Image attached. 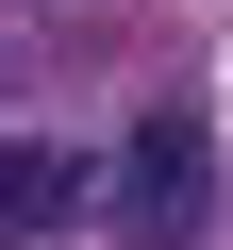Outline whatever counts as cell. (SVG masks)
Here are the masks:
<instances>
[{"instance_id":"1","label":"cell","mask_w":233,"mask_h":250,"mask_svg":"<svg viewBox=\"0 0 233 250\" xmlns=\"http://www.w3.org/2000/svg\"><path fill=\"white\" fill-rule=\"evenodd\" d=\"M100 200H116V250H200L216 233V117L200 100H150L134 134H116Z\"/></svg>"},{"instance_id":"2","label":"cell","mask_w":233,"mask_h":250,"mask_svg":"<svg viewBox=\"0 0 233 250\" xmlns=\"http://www.w3.org/2000/svg\"><path fill=\"white\" fill-rule=\"evenodd\" d=\"M83 200H100V167H83V150H50V134H0V250H50V233H83Z\"/></svg>"}]
</instances>
